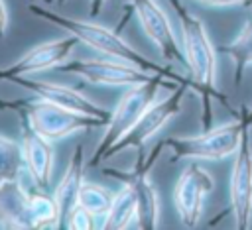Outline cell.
Listing matches in <instances>:
<instances>
[{
	"mask_svg": "<svg viewBox=\"0 0 252 230\" xmlns=\"http://www.w3.org/2000/svg\"><path fill=\"white\" fill-rule=\"evenodd\" d=\"M191 86L187 83H183V85H177L175 88H171L169 94L156 96L152 100V104H148V108L132 124V128L106 151L104 161L114 157L120 151H126V149H142L159 130H163L175 116L181 114L183 98H185V92Z\"/></svg>",
	"mask_w": 252,
	"mask_h": 230,
	"instance_id": "obj_5",
	"label": "cell"
},
{
	"mask_svg": "<svg viewBox=\"0 0 252 230\" xmlns=\"http://www.w3.org/2000/svg\"><path fill=\"white\" fill-rule=\"evenodd\" d=\"M8 22H10V16H8V6L4 0H0V39L6 35L8 31Z\"/></svg>",
	"mask_w": 252,
	"mask_h": 230,
	"instance_id": "obj_24",
	"label": "cell"
},
{
	"mask_svg": "<svg viewBox=\"0 0 252 230\" xmlns=\"http://www.w3.org/2000/svg\"><path fill=\"white\" fill-rule=\"evenodd\" d=\"M163 149V140L150 149L146 157H140L136 165L130 171H118V169H102L104 175L128 183L134 191L136 202H138V218H136V228L140 230H156L159 228V218H161V202H159V193L152 179L148 177L150 169L156 165L159 153Z\"/></svg>",
	"mask_w": 252,
	"mask_h": 230,
	"instance_id": "obj_6",
	"label": "cell"
},
{
	"mask_svg": "<svg viewBox=\"0 0 252 230\" xmlns=\"http://www.w3.org/2000/svg\"><path fill=\"white\" fill-rule=\"evenodd\" d=\"M63 73L75 75L89 85L96 86H134L140 83L150 81L154 75L142 71L140 67L114 59V57H100V59H69L61 67Z\"/></svg>",
	"mask_w": 252,
	"mask_h": 230,
	"instance_id": "obj_8",
	"label": "cell"
},
{
	"mask_svg": "<svg viewBox=\"0 0 252 230\" xmlns=\"http://www.w3.org/2000/svg\"><path fill=\"white\" fill-rule=\"evenodd\" d=\"M215 179L199 163H189L175 181L173 187V206L179 222L185 228H195L203 216L205 199L213 191Z\"/></svg>",
	"mask_w": 252,
	"mask_h": 230,
	"instance_id": "obj_11",
	"label": "cell"
},
{
	"mask_svg": "<svg viewBox=\"0 0 252 230\" xmlns=\"http://www.w3.org/2000/svg\"><path fill=\"white\" fill-rule=\"evenodd\" d=\"M75 45H77V37H73L71 33L37 43L8 67H0V81H12L16 77H28L47 69H57L71 59Z\"/></svg>",
	"mask_w": 252,
	"mask_h": 230,
	"instance_id": "obj_13",
	"label": "cell"
},
{
	"mask_svg": "<svg viewBox=\"0 0 252 230\" xmlns=\"http://www.w3.org/2000/svg\"><path fill=\"white\" fill-rule=\"evenodd\" d=\"M85 167H87V155H85V147L79 144V145H75V149L69 157L67 169L53 191V197L59 204L61 224H63L65 216L71 212V208L79 202V193L85 183Z\"/></svg>",
	"mask_w": 252,
	"mask_h": 230,
	"instance_id": "obj_15",
	"label": "cell"
},
{
	"mask_svg": "<svg viewBox=\"0 0 252 230\" xmlns=\"http://www.w3.org/2000/svg\"><path fill=\"white\" fill-rule=\"evenodd\" d=\"M124 4L138 20L144 35L156 45L159 57L169 65L173 63L185 65L181 41L177 39V33L171 28L165 10L156 0H124Z\"/></svg>",
	"mask_w": 252,
	"mask_h": 230,
	"instance_id": "obj_9",
	"label": "cell"
},
{
	"mask_svg": "<svg viewBox=\"0 0 252 230\" xmlns=\"http://www.w3.org/2000/svg\"><path fill=\"white\" fill-rule=\"evenodd\" d=\"M112 199H114L112 191H108L106 187H102L98 183H91L87 179H85V183L81 187V193H79V202L100 220L108 212V208L112 204Z\"/></svg>",
	"mask_w": 252,
	"mask_h": 230,
	"instance_id": "obj_21",
	"label": "cell"
},
{
	"mask_svg": "<svg viewBox=\"0 0 252 230\" xmlns=\"http://www.w3.org/2000/svg\"><path fill=\"white\" fill-rule=\"evenodd\" d=\"M24 171L26 167L20 142L0 134V187L12 181H20Z\"/></svg>",
	"mask_w": 252,
	"mask_h": 230,
	"instance_id": "obj_20",
	"label": "cell"
},
{
	"mask_svg": "<svg viewBox=\"0 0 252 230\" xmlns=\"http://www.w3.org/2000/svg\"><path fill=\"white\" fill-rule=\"evenodd\" d=\"M138 218V202L134 197V191L128 183H122V189L114 193L112 204L108 212L100 220L102 230H126L136 226Z\"/></svg>",
	"mask_w": 252,
	"mask_h": 230,
	"instance_id": "obj_17",
	"label": "cell"
},
{
	"mask_svg": "<svg viewBox=\"0 0 252 230\" xmlns=\"http://www.w3.org/2000/svg\"><path fill=\"white\" fill-rule=\"evenodd\" d=\"M219 51L232 59V63H234V85L240 86L246 69L252 67V16L242 24L236 37L230 43L220 45Z\"/></svg>",
	"mask_w": 252,
	"mask_h": 230,
	"instance_id": "obj_19",
	"label": "cell"
},
{
	"mask_svg": "<svg viewBox=\"0 0 252 230\" xmlns=\"http://www.w3.org/2000/svg\"><path fill=\"white\" fill-rule=\"evenodd\" d=\"M16 112L20 116V140L18 142L22 147L26 173L30 175V179L35 187L49 191L51 179H53V167H55L53 142H49L45 136H41L33 128L26 106H20Z\"/></svg>",
	"mask_w": 252,
	"mask_h": 230,
	"instance_id": "obj_10",
	"label": "cell"
},
{
	"mask_svg": "<svg viewBox=\"0 0 252 230\" xmlns=\"http://www.w3.org/2000/svg\"><path fill=\"white\" fill-rule=\"evenodd\" d=\"M171 8L179 20L181 31V49L185 57V67L189 69L191 90L201 96L203 106V128H211V106L213 100L228 104L217 85V47L213 45L205 22L195 16L189 8L181 4V0H169Z\"/></svg>",
	"mask_w": 252,
	"mask_h": 230,
	"instance_id": "obj_2",
	"label": "cell"
},
{
	"mask_svg": "<svg viewBox=\"0 0 252 230\" xmlns=\"http://www.w3.org/2000/svg\"><path fill=\"white\" fill-rule=\"evenodd\" d=\"M100 218H96L91 210H87L81 202H77L71 212L65 216L61 228H67V230H94V228H100Z\"/></svg>",
	"mask_w": 252,
	"mask_h": 230,
	"instance_id": "obj_22",
	"label": "cell"
},
{
	"mask_svg": "<svg viewBox=\"0 0 252 230\" xmlns=\"http://www.w3.org/2000/svg\"><path fill=\"white\" fill-rule=\"evenodd\" d=\"M26 100H6V98H0V110H18L20 106H24Z\"/></svg>",
	"mask_w": 252,
	"mask_h": 230,
	"instance_id": "obj_26",
	"label": "cell"
},
{
	"mask_svg": "<svg viewBox=\"0 0 252 230\" xmlns=\"http://www.w3.org/2000/svg\"><path fill=\"white\" fill-rule=\"evenodd\" d=\"M32 2H37V4L41 2V4H47V6H49V4H53L55 0H32Z\"/></svg>",
	"mask_w": 252,
	"mask_h": 230,
	"instance_id": "obj_27",
	"label": "cell"
},
{
	"mask_svg": "<svg viewBox=\"0 0 252 230\" xmlns=\"http://www.w3.org/2000/svg\"><path fill=\"white\" fill-rule=\"evenodd\" d=\"M28 10L32 14H35L39 20L71 33L73 37H77V41H81L83 45L98 51L100 55L104 57H114V59H120V61H126V63H132L136 67H140L142 71L146 73H152V75H161L163 79L167 81H173L177 85L181 83H187L191 86V81L189 77H183L179 73H175L169 63L167 65H161V63H156L152 61L150 57H146L144 53H140L136 47H132L122 35L118 29H110L102 24H96V22H91V20H81V18H71V16H63V14H57L45 6H39L37 2H32L28 6Z\"/></svg>",
	"mask_w": 252,
	"mask_h": 230,
	"instance_id": "obj_1",
	"label": "cell"
},
{
	"mask_svg": "<svg viewBox=\"0 0 252 230\" xmlns=\"http://www.w3.org/2000/svg\"><path fill=\"white\" fill-rule=\"evenodd\" d=\"M28 208H30V220L32 230H45V228H61V214L59 204L49 195L47 189H39L33 185V189H28Z\"/></svg>",
	"mask_w": 252,
	"mask_h": 230,
	"instance_id": "obj_18",
	"label": "cell"
},
{
	"mask_svg": "<svg viewBox=\"0 0 252 230\" xmlns=\"http://www.w3.org/2000/svg\"><path fill=\"white\" fill-rule=\"evenodd\" d=\"M106 2H108V0H89V10H87L89 18H96V16H100V12L104 10Z\"/></svg>",
	"mask_w": 252,
	"mask_h": 230,
	"instance_id": "obj_25",
	"label": "cell"
},
{
	"mask_svg": "<svg viewBox=\"0 0 252 230\" xmlns=\"http://www.w3.org/2000/svg\"><path fill=\"white\" fill-rule=\"evenodd\" d=\"M0 228L32 230L28 189L22 181H12L0 187Z\"/></svg>",
	"mask_w": 252,
	"mask_h": 230,
	"instance_id": "obj_16",
	"label": "cell"
},
{
	"mask_svg": "<svg viewBox=\"0 0 252 230\" xmlns=\"http://www.w3.org/2000/svg\"><path fill=\"white\" fill-rule=\"evenodd\" d=\"M175 85L177 83L167 81L161 75H154L146 83H140V85H134V86H126L124 94L120 96V100L116 102L114 110L110 112V120L104 126L100 142L96 144V147L93 149L91 157L87 159V165L89 167H98L104 161L106 151L132 128V124L140 118V114L148 108V104H152V100L158 96V90L161 86H175Z\"/></svg>",
	"mask_w": 252,
	"mask_h": 230,
	"instance_id": "obj_4",
	"label": "cell"
},
{
	"mask_svg": "<svg viewBox=\"0 0 252 230\" xmlns=\"http://www.w3.org/2000/svg\"><path fill=\"white\" fill-rule=\"evenodd\" d=\"M10 83L18 85L20 88L28 90L33 96L45 98V100L55 102L59 106H65L69 110H75V112H81V114H87V116H94V118H100L104 122L110 120V112L112 110H106L104 106L96 104L93 98H89L81 90L71 88L67 85H59V83H51V81H39V79H30V75L28 77H16Z\"/></svg>",
	"mask_w": 252,
	"mask_h": 230,
	"instance_id": "obj_14",
	"label": "cell"
},
{
	"mask_svg": "<svg viewBox=\"0 0 252 230\" xmlns=\"http://www.w3.org/2000/svg\"><path fill=\"white\" fill-rule=\"evenodd\" d=\"M24 106L28 110V116H30V122L33 124V128L41 136H45L49 142H61L77 132L106 126V122L100 118L69 110L65 106H59V104L49 102L39 96L26 100Z\"/></svg>",
	"mask_w": 252,
	"mask_h": 230,
	"instance_id": "obj_7",
	"label": "cell"
},
{
	"mask_svg": "<svg viewBox=\"0 0 252 230\" xmlns=\"http://www.w3.org/2000/svg\"><path fill=\"white\" fill-rule=\"evenodd\" d=\"M65 2H67V0H55V4H57V6H63Z\"/></svg>",
	"mask_w": 252,
	"mask_h": 230,
	"instance_id": "obj_28",
	"label": "cell"
},
{
	"mask_svg": "<svg viewBox=\"0 0 252 230\" xmlns=\"http://www.w3.org/2000/svg\"><path fill=\"white\" fill-rule=\"evenodd\" d=\"M211 8H228V6H252V0H195Z\"/></svg>",
	"mask_w": 252,
	"mask_h": 230,
	"instance_id": "obj_23",
	"label": "cell"
},
{
	"mask_svg": "<svg viewBox=\"0 0 252 230\" xmlns=\"http://www.w3.org/2000/svg\"><path fill=\"white\" fill-rule=\"evenodd\" d=\"M248 128H252V110L242 108V112L226 124L207 128L195 136L165 138L163 147L171 151V161H179V159L222 161L236 153L242 136Z\"/></svg>",
	"mask_w": 252,
	"mask_h": 230,
	"instance_id": "obj_3",
	"label": "cell"
},
{
	"mask_svg": "<svg viewBox=\"0 0 252 230\" xmlns=\"http://www.w3.org/2000/svg\"><path fill=\"white\" fill-rule=\"evenodd\" d=\"M230 210L236 230H248L252 220V144L250 128L244 132L242 142L234 153L230 183H228Z\"/></svg>",
	"mask_w": 252,
	"mask_h": 230,
	"instance_id": "obj_12",
	"label": "cell"
}]
</instances>
